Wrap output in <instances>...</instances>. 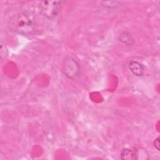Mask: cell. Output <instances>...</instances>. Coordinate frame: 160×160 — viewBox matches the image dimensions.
<instances>
[{"instance_id":"obj_1","label":"cell","mask_w":160,"mask_h":160,"mask_svg":"<svg viewBox=\"0 0 160 160\" xmlns=\"http://www.w3.org/2000/svg\"><path fill=\"white\" fill-rule=\"evenodd\" d=\"M11 21L12 30L19 34L29 35L34 31V25L32 20L25 12H21L15 15Z\"/></svg>"},{"instance_id":"obj_2","label":"cell","mask_w":160,"mask_h":160,"mask_svg":"<svg viewBox=\"0 0 160 160\" xmlns=\"http://www.w3.org/2000/svg\"><path fill=\"white\" fill-rule=\"evenodd\" d=\"M62 71L65 76L71 79L78 78L81 74V66L78 61L71 56H66L62 63Z\"/></svg>"},{"instance_id":"obj_3","label":"cell","mask_w":160,"mask_h":160,"mask_svg":"<svg viewBox=\"0 0 160 160\" xmlns=\"http://www.w3.org/2000/svg\"><path fill=\"white\" fill-rule=\"evenodd\" d=\"M61 2L59 1H42L39 4V11L46 18L52 19L58 15Z\"/></svg>"},{"instance_id":"obj_4","label":"cell","mask_w":160,"mask_h":160,"mask_svg":"<svg viewBox=\"0 0 160 160\" xmlns=\"http://www.w3.org/2000/svg\"><path fill=\"white\" fill-rule=\"evenodd\" d=\"M138 156V150L134 148H123L120 154V158L122 160H136Z\"/></svg>"},{"instance_id":"obj_5","label":"cell","mask_w":160,"mask_h":160,"mask_svg":"<svg viewBox=\"0 0 160 160\" xmlns=\"http://www.w3.org/2000/svg\"><path fill=\"white\" fill-rule=\"evenodd\" d=\"M130 71L136 76H142L144 72V66L136 61H131L128 64Z\"/></svg>"},{"instance_id":"obj_6","label":"cell","mask_w":160,"mask_h":160,"mask_svg":"<svg viewBox=\"0 0 160 160\" xmlns=\"http://www.w3.org/2000/svg\"><path fill=\"white\" fill-rule=\"evenodd\" d=\"M119 41L121 43L126 45L130 46L134 42V39L131 34L128 32H122L119 36Z\"/></svg>"},{"instance_id":"obj_7","label":"cell","mask_w":160,"mask_h":160,"mask_svg":"<svg viewBox=\"0 0 160 160\" xmlns=\"http://www.w3.org/2000/svg\"><path fill=\"white\" fill-rule=\"evenodd\" d=\"M154 146L158 151H159V138H157L155 139L154 142Z\"/></svg>"}]
</instances>
